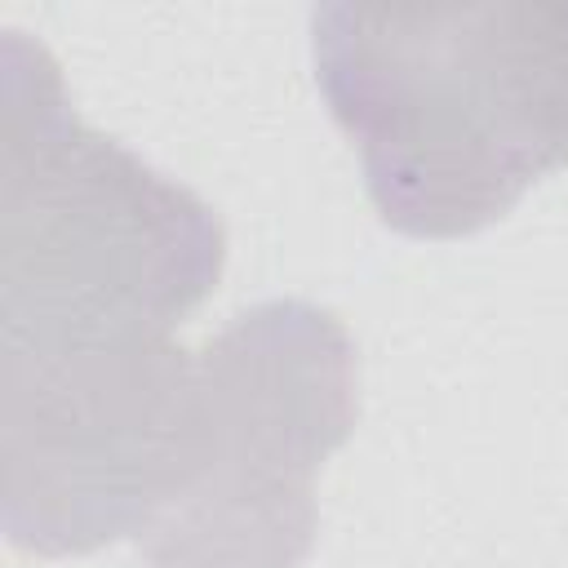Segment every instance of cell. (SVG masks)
<instances>
[{"label":"cell","instance_id":"1","mask_svg":"<svg viewBox=\"0 0 568 568\" xmlns=\"http://www.w3.org/2000/svg\"><path fill=\"white\" fill-rule=\"evenodd\" d=\"M315 67L408 235L479 231L568 160V4H328Z\"/></svg>","mask_w":568,"mask_h":568},{"label":"cell","instance_id":"2","mask_svg":"<svg viewBox=\"0 0 568 568\" xmlns=\"http://www.w3.org/2000/svg\"><path fill=\"white\" fill-rule=\"evenodd\" d=\"M4 359L169 342L217 280L222 235L200 200L75 124L53 67L36 84V146L4 142Z\"/></svg>","mask_w":568,"mask_h":568},{"label":"cell","instance_id":"3","mask_svg":"<svg viewBox=\"0 0 568 568\" xmlns=\"http://www.w3.org/2000/svg\"><path fill=\"white\" fill-rule=\"evenodd\" d=\"M195 479L146 528L160 568H288L311 537L306 479L351 430L342 328L302 302L240 315L200 359Z\"/></svg>","mask_w":568,"mask_h":568}]
</instances>
